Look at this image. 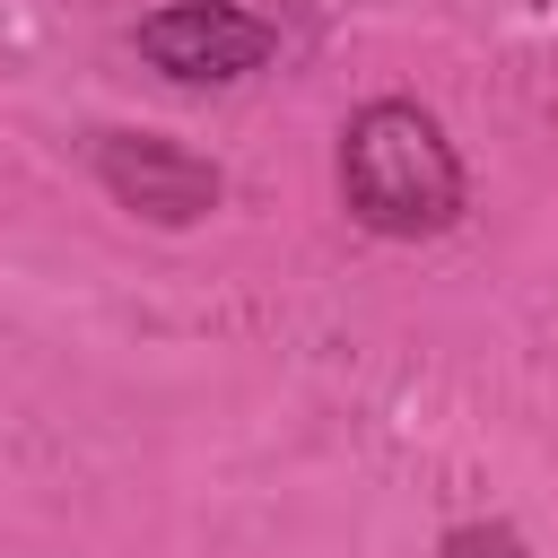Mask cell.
Segmentation results:
<instances>
[{"label":"cell","instance_id":"obj_1","mask_svg":"<svg viewBox=\"0 0 558 558\" xmlns=\"http://www.w3.org/2000/svg\"><path fill=\"white\" fill-rule=\"evenodd\" d=\"M340 201L366 235H392V244L445 235L462 218V157L436 131V113L384 96L340 131Z\"/></svg>","mask_w":558,"mask_h":558},{"label":"cell","instance_id":"obj_2","mask_svg":"<svg viewBox=\"0 0 558 558\" xmlns=\"http://www.w3.org/2000/svg\"><path fill=\"white\" fill-rule=\"evenodd\" d=\"M140 52L183 87H227V78H253L279 52V35L235 0H174V9L140 17Z\"/></svg>","mask_w":558,"mask_h":558},{"label":"cell","instance_id":"obj_3","mask_svg":"<svg viewBox=\"0 0 558 558\" xmlns=\"http://www.w3.org/2000/svg\"><path fill=\"white\" fill-rule=\"evenodd\" d=\"M96 174H105V192H113L131 218H148V227H192V218L218 209V166L192 157V148H174V140H148V131L96 140Z\"/></svg>","mask_w":558,"mask_h":558},{"label":"cell","instance_id":"obj_4","mask_svg":"<svg viewBox=\"0 0 558 558\" xmlns=\"http://www.w3.org/2000/svg\"><path fill=\"white\" fill-rule=\"evenodd\" d=\"M445 558H532L514 523H453L445 532Z\"/></svg>","mask_w":558,"mask_h":558}]
</instances>
